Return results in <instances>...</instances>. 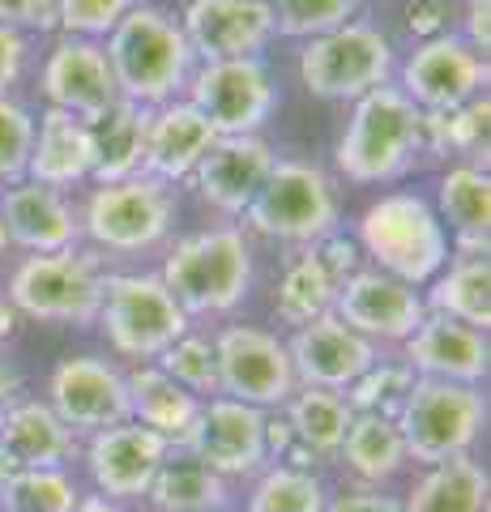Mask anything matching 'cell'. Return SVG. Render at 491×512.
Masks as SVG:
<instances>
[{
    "mask_svg": "<svg viewBox=\"0 0 491 512\" xmlns=\"http://www.w3.org/2000/svg\"><path fill=\"white\" fill-rule=\"evenodd\" d=\"M103 52L112 60L120 99L150 111L176 103L197 69V56L188 47L180 22L158 5H133L120 18V26L107 35Z\"/></svg>",
    "mask_w": 491,
    "mask_h": 512,
    "instance_id": "cell-1",
    "label": "cell"
},
{
    "mask_svg": "<svg viewBox=\"0 0 491 512\" xmlns=\"http://www.w3.org/2000/svg\"><path fill=\"white\" fill-rule=\"evenodd\" d=\"M163 286L184 316H227L248 299L252 248L240 227H210L180 239L163 261Z\"/></svg>",
    "mask_w": 491,
    "mask_h": 512,
    "instance_id": "cell-2",
    "label": "cell"
},
{
    "mask_svg": "<svg viewBox=\"0 0 491 512\" xmlns=\"http://www.w3.org/2000/svg\"><path fill=\"white\" fill-rule=\"evenodd\" d=\"M359 248L380 274L427 286L449 265V231L419 192H385L359 214Z\"/></svg>",
    "mask_w": 491,
    "mask_h": 512,
    "instance_id": "cell-3",
    "label": "cell"
},
{
    "mask_svg": "<svg viewBox=\"0 0 491 512\" xmlns=\"http://www.w3.org/2000/svg\"><path fill=\"white\" fill-rule=\"evenodd\" d=\"M419 116L423 111L398 86H376L355 99L334 163L351 184H389L402 180L419 154Z\"/></svg>",
    "mask_w": 491,
    "mask_h": 512,
    "instance_id": "cell-4",
    "label": "cell"
},
{
    "mask_svg": "<svg viewBox=\"0 0 491 512\" xmlns=\"http://www.w3.org/2000/svg\"><path fill=\"white\" fill-rule=\"evenodd\" d=\"M244 222L265 239H282V244H321V239L338 235L342 205L334 180L316 167L299 163V158H278L261 192L244 210Z\"/></svg>",
    "mask_w": 491,
    "mask_h": 512,
    "instance_id": "cell-5",
    "label": "cell"
},
{
    "mask_svg": "<svg viewBox=\"0 0 491 512\" xmlns=\"http://www.w3.org/2000/svg\"><path fill=\"white\" fill-rule=\"evenodd\" d=\"M487 427V397L474 384L423 380L415 376L406 402L398 410V431L406 457L419 466H440L449 457L474 453Z\"/></svg>",
    "mask_w": 491,
    "mask_h": 512,
    "instance_id": "cell-6",
    "label": "cell"
},
{
    "mask_svg": "<svg viewBox=\"0 0 491 512\" xmlns=\"http://www.w3.org/2000/svg\"><path fill=\"white\" fill-rule=\"evenodd\" d=\"M5 299L18 316L43 320V325H94L103 308V269L90 252H56L26 256L9 274Z\"/></svg>",
    "mask_w": 491,
    "mask_h": 512,
    "instance_id": "cell-7",
    "label": "cell"
},
{
    "mask_svg": "<svg viewBox=\"0 0 491 512\" xmlns=\"http://www.w3.org/2000/svg\"><path fill=\"white\" fill-rule=\"evenodd\" d=\"M393 77V43L372 22H342L316 35L299 52V82L312 99L346 103L363 99Z\"/></svg>",
    "mask_w": 491,
    "mask_h": 512,
    "instance_id": "cell-8",
    "label": "cell"
},
{
    "mask_svg": "<svg viewBox=\"0 0 491 512\" xmlns=\"http://www.w3.org/2000/svg\"><path fill=\"white\" fill-rule=\"evenodd\" d=\"M176 192L163 180L150 175H133L120 184H94L86 210H82V235L94 248L116 252V256H137L158 248L171 235L176 222Z\"/></svg>",
    "mask_w": 491,
    "mask_h": 512,
    "instance_id": "cell-9",
    "label": "cell"
},
{
    "mask_svg": "<svg viewBox=\"0 0 491 512\" xmlns=\"http://www.w3.org/2000/svg\"><path fill=\"white\" fill-rule=\"evenodd\" d=\"M99 325L116 355L154 363L188 333V316L158 274H103Z\"/></svg>",
    "mask_w": 491,
    "mask_h": 512,
    "instance_id": "cell-10",
    "label": "cell"
},
{
    "mask_svg": "<svg viewBox=\"0 0 491 512\" xmlns=\"http://www.w3.org/2000/svg\"><path fill=\"white\" fill-rule=\"evenodd\" d=\"M214 359H218V397H231V402L282 410L299 389L287 342H278V333L269 329L227 325L214 338Z\"/></svg>",
    "mask_w": 491,
    "mask_h": 512,
    "instance_id": "cell-11",
    "label": "cell"
},
{
    "mask_svg": "<svg viewBox=\"0 0 491 512\" xmlns=\"http://www.w3.org/2000/svg\"><path fill=\"white\" fill-rule=\"evenodd\" d=\"M188 103L218 137H252L274 116L278 90L261 60H214L188 77Z\"/></svg>",
    "mask_w": 491,
    "mask_h": 512,
    "instance_id": "cell-12",
    "label": "cell"
},
{
    "mask_svg": "<svg viewBox=\"0 0 491 512\" xmlns=\"http://www.w3.org/2000/svg\"><path fill=\"white\" fill-rule=\"evenodd\" d=\"M197 457L218 478H252L269 466L265 457V410L231 402V397H205L193 427L176 444Z\"/></svg>",
    "mask_w": 491,
    "mask_h": 512,
    "instance_id": "cell-13",
    "label": "cell"
},
{
    "mask_svg": "<svg viewBox=\"0 0 491 512\" xmlns=\"http://www.w3.org/2000/svg\"><path fill=\"white\" fill-rule=\"evenodd\" d=\"M47 406L73 436H94V431L129 423V389L124 372L99 355H69L52 367L47 380Z\"/></svg>",
    "mask_w": 491,
    "mask_h": 512,
    "instance_id": "cell-14",
    "label": "cell"
},
{
    "mask_svg": "<svg viewBox=\"0 0 491 512\" xmlns=\"http://www.w3.org/2000/svg\"><path fill=\"white\" fill-rule=\"evenodd\" d=\"M39 90L47 107L69 111L82 124H99L120 103V86H116V73H112V60H107L103 43L73 39V35H60L52 43V52L43 60V73H39Z\"/></svg>",
    "mask_w": 491,
    "mask_h": 512,
    "instance_id": "cell-15",
    "label": "cell"
},
{
    "mask_svg": "<svg viewBox=\"0 0 491 512\" xmlns=\"http://www.w3.org/2000/svg\"><path fill=\"white\" fill-rule=\"evenodd\" d=\"M398 90L419 111H453L487 90V60L470 52L462 35L423 39L402 64Z\"/></svg>",
    "mask_w": 491,
    "mask_h": 512,
    "instance_id": "cell-16",
    "label": "cell"
},
{
    "mask_svg": "<svg viewBox=\"0 0 491 512\" xmlns=\"http://www.w3.org/2000/svg\"><path fill=\"white\" fill-rule=\"evenodd\" d=\"M334 316L359 338L376 342H406L410 333L423 325L427 303L415 286L380 274V269H355L351 278L338 286Z\"/></svg>",
    "mask_w": 491,
    "mask_h": 512,
    "instance_id": "cell-17",
    "label": "cell"
},
{
    "mask_svg": "<svg viewBox=\"0 0 491 512\" xmlns=\"http://www.w3.org/2000/svg\"><path fill=\"white\" fill-rule=\"evenodd\" d=\"M171 444L158 436V431L141 427V423H120L107 431H94L86 440L82 457H86V474L94 483V495H107V500H141L150 491L158 466L167 461Z\"/></svg>",
    "mask_w": 491,
    "mask_h": 512,
    "instance_id": "cell-18",
    "label": "cell"
},
{
    "mask_svg": "<svg viewBox=\"0 0 491 512\" xmlns=\"http://www.w3.org/2000/svg\"><path fill=\"white\" fill-rule=\"evenodd\" d=\"M180 30L201 64L214 60H261L274 30L265 0H188Z\"/></svg>",
    "mask_w": 491,
    "mask_h": 512,
    "instance_id": "cell-19",
    "label": "cell"
},
{
    "mask_svg": "<svg viewBox=\"0 0 491 512\" xmlns=\"http://www.w3.org/2000/svg\"><path fill=\"white\" fill-rule=\"evenodd\" d=\"M287 355H291L299 384L329 389V393H346L380 359L376 346L368 338H359L355 329H346L334 312H325V316H316L312 325L295 329V338L287 342Z\"/></svg>",
    "mask_w": 491,
    "mask_h": 512,
    "instance_id": "cell-20",
    "label": "cell"
},
{
    "mask_svg": "<svg viewBox=\"0 0 491 512\" xmlns=\"http://www.w3.org/2000/svg\"><path fill=\"white\" fill-rule=\"evenodd\" d=\"M274 163H278V154L261 133L218 137L188 180H193V188L201 192V201L214 205L218 214L244 218L252 197H257L261 184L269 180V171H274Z\"/></svg>",
    "mask_w": 491,
    "mask_h": 512,
    "instance_id": "cell-21",
    "label": "cell"
},
{
    "mask_svg": "<svg viewBox=\"0 0 491 512\" xmlns=\"http://www.w3.org/2000/svg\"><path fill=\"white\" fill-rule=\"evenodd\" d=\"M406 346V367L423 380H449V384H479L487 380L491 367V350H487V333L449 320L440 312H427L423 325L402 342Z\"/></svg>",
    "mask_w": 491,
    "mask_h": 512,
    "instance_id": "cell-22",
    "label": "cell"
},
{
    "mask_svg": "<svg viewBox=\"0 0 491 512\" xmlns=\"http://www.w3.org/2000/svg\"><path fill=\"white\" fill-rule=\"evenodd\" d=\"M0 222H5L9 244L26 248L30 256L77 252V239H82V222L65 192L30 180L0 188Z\"/></svg>",
    "mask_w": 491,
    "mask_h": 512,
    "instance_id": "cell-23",
    "label": "cell"
},
{
    "mask_svg": "<svg viewBox=\"0 0 491 512\" xmlns=\"http://www.w3.org/2000/svg\"><path fill=\"white\" fill-rule=\"evenodd\" d=\"M218 141V133L210 128V120L188 103H163L150 111V128H146V158H141V175L150 180H163V184H180L197 171V163L210 146Z\"/></svg>",
    "mask_w": 491,
    "mask_h": 512,
    "instance_id": "cell-24",
    "label": "cell"
},
{
    "mask_svg": "<svg viewBox=\"0 0 491 512\" xmlns=\"http://www.w3.org/2000/svg\"><path fill=\"white\" fill-rule=\"evenodd\" d=\"M0 448L13 470H65L73 457H82V440L35 397H18L0 410Z\"/></svg>",
    "mask_w": 491,
    "mask_h": 512,
    "instance_id": "cell-25",
    "label": "cell"
},
{
    "mask_svg": "<svg viewBox=\"0 0 491 512\" xmlns=\"http://www.w3.org/2000/svg\"><path fill=\"white\" fill-rule=\"evenodd\" d=\"M94 175V133L90 124L73 120L69 111L47 107L35 120V146H30L26 180L65 192L73 184H86Z\"/></svg>",
    "mask_w": 491,
    "mask_h": 512,
    "instance_id": "cell-26",
    "label": "cell"
},
{
    "mask_svg": "<svg viewBox=\"0 0 491 512\" xmlns=\"http://www.w3.org/2000/svg\"><path fill=\"white\" fill-rule=\"evenodd\" d=\"M124 389H129V419L158 431L171 448L184 440V431L193 427L201 410V397L188 393L184 384H176L158 363H137L124 376Z\"/></svg>",
    "mask_w": 491,
    "mask_h": 512,
    "instance_id": "cell-27",
    "label": "cell"
},
{
    "mask_svg": "<svg viewBox=\"0 0 491 512\" xmlns=\"http://www.w3.org/2000/svg\"><path fill=\"white\" fill-rule=\"evenodd\" d=\"M427 312L487 333L491 325V261L487 252H457L453 261L432 278V295L423 299Z\"/></svg>",
    "mask_w": 491,
    "mask_h": 512,
    "instance_id": "cell-28",
    "label": "cell"
},
{
    "mask_svg": "<svg viewBox=\"0 0 491 512\" xmlns=\"http://www.w3.org/2000/svg\"><path fill=\"white\" fill-rule=\"evenodd\" d=\"M342 466L359 478V487H385L406 470V444L398 419H385V414H355L351 427H346V440L338 448Z\"/></svg>",
    "mask_w": 491,
    "mask_h": 512,
    "instance_id": "cell-29",
    "label": "cell"
},
{
    "mask_svg": "<svg viewBox=\"0 0 491 512\" xmlns=\"http://www.w3.org/2000/svg\"><path fill=\"white\" fill-rule=\"evenodd\" d=\"M146 128H150V107H137L120 99L99 124H90L94 133V184H120L141 175V158H146Z\"/></svg>",
    "mask_w": 491,
    "mask_h": 512,
    "instance_id": "cell-30",
    "label": "cell"
},
{
    "mask_svg": "<svg viewBox=\"0 0 491 512\" xmlns=\"http://www.w3.org/2000/svg\"><path fill=\"white\" fill-rule=\"evenodd\" d=\"M406 512H487V470L466 457H449L440 466H423V474L410 483Z\"/></svg>",
    "mask_w": 491,
    "mask_h": 512,
    "instance_id": "cell-31",
    "label": "cell"
},
{
    "mask_svg": "<svg viewBox=\"0 0 491 512\" xmlns=\"http://www.w3.org/2000/svg\"><path fill=\"white\" fill-rule=\"evenodd\" d=\"M440 222H449V231L457 235L462 252H487L491 235V180L487 171L457 163L440 180Z\"/></svg>",
    "mask_w": 491,
    "mask_h": 512,
    "instance_id": "cell-32",
    "label": "cell"
},
{
    "mask_svg": "<svg viewBox=\"0 0 491 512\" xmlns=\"http://www.w3.org/2000/svg\"><path fill=\"white\" fill-rule=\"evenodd\" d=\"M146 500L158 512H205V508H227L231 491H227V478L205 470L197 457L184 453V448H171L167 461L154 474Z\"/></svg>",
    "mask_w": 491,
    "mask_h": 512,
    "instance_id": "cell-33",
    "label": "cell"
},
{
    "mask_svg": "<svg viewBox=\"0 0 491 512\" xmlns=\"http://www.w3.org/2000/svg\"><path fill=\"white\" fill-rule=\"evenodd\" d=\"M487 120H491L487 90L479 99H470L453 111H423L419 116V150L432 154V158L466 154L470 167L487 171Z\"/></svg>",
    "mask_w": 491,
    "mask_h": 512,
    "instance_id": "cell-34",
    "label": "cell"
},
{
    "mask_svg": "<svg viewBox=\"0 0 491 512\" xmlns=\"http://www.w3.org/2000/svg\"><path fill=\"white\" fill-rule=\"evenodd\" d=\"M291 423V436L295 444H304L308 453L321 461V457H338V448L346 440V427H351L355 410L346 406L342 393H329V389H308V384H299L291 393V402L282 406Z\"/></svg>",
    "mask_w": 491,
    "mask_h": 512,
    "instance_id": "cell-35",
    "label": "cell"
},
{
    "mask_svg": "<svg viewBox=\"0 0 491 512\" xmlns=\"http://www.w3.org/2000/svg\"><path fill=\"white\" fill-rule=\"evenodd\" d=\"M338 278L325 269V261L316 256V248H304L287 265V274H282V286L274 295V312L282 325H295L304 329L312 325L316 316L334 312V299H338Z\"/></svg>",
    "mask_w": 491,
    "mask_h": 512,
    "instance_id": "cell-36",
    "label": "cell"
},
{
    "mask_svg": "<svg viewBox=\"0 0 491 512\" xmlns=\"http://www.w3.org/2000/svg\"><path fill=\"white\" fill-rule=\"evenodd\" d=\"M329 491L316 478V470H295V466H265L257 474V483L248 491L244 512H325Z\"/></svg>",
    "mask_w": 491,
    "mask_h": 512,
    "instance_id": "cell-37",
    "label": "cell"
},
{
    "mask_svg": "<svg viewBox=\"0 0 491 512\" xmlns=\"http://www.w3.org/2000/svg\"><path fill=\"white\" fill-rule=\"evenodd\" d=\"M82 500L65 470H18L0 487V512H73Z\"/></svg>",
    "mask_w": 491,
    "mask_h": 512,
    "instance_id": "cell-38",
    "label": "cell"
},
{
    "mask_svg": "<svg viewBox=\"0 0 491 512\" xmlns=\"http://www.w3.org/2000/svg\"><path fill=\"white\" fill-rule=\"evenodd\" d=\"M410 384H415V372H410L406 363L376 359L342 397H346V406H351L355 414H385V419H398Z\"/></svg>",
    "mask_w": 491,
    "mask_h": 512,
    "instance_id": "cell-39",
    "label": "cell"
},
{
    "mask_svg": "<svg viewBox=\"0 0 491 512\" xmlns=\"http://www.w3.org/2000/svg\"><path fill=\"white\" fill-rule=\"evenodd\" d=\"M154 363L163 367L176 384H184L188 393H197L201 402L205 397H218V359H214V342L210 338L184 333V338L171 342Z\"/></svg>",
    "mask_w": 491,
    "mask_h": 512,
    "instance_id": "cell-40",
    "label": "cell"
},
{
    "mask_svg": "<svg viewBox=\"0 0 491 512\" xmlns=\"http://www.w3.org/2000/svg\"><path fill=\"white\" fill-rule=\"evenodd\" d=\"M274 13V30L287 39H316L325 30L355 18L359 0H265Z\"/></svg>",
    "mask_w": 491,
    "mask_h": 512,
    "instance_id": "cell-41",
    "label": "cell"
},
{
    "mask_svg": "<svg viewBox=\"0 0 491 512\" xmlns=\"http://www.w3.org/2000/svg\"><path fill=\"white\" fill-rule=\"evenodd\" d=\"M30 146H35V116L18 99H0V188L26 180Z\"/></svg>",
    "mask_w": 491,
    "mask_h": 512,
    "instance_id": "cell-42",
    "label": "cell"
},
{
    "mask_svg": "<svg viewBox=\"0 0 491 512\" xmlns=\"http://www.w3.org/2000/svg\"><path fill=\"white\" fill-rule=\"evenodd\" d=\"M137 0H56V26L73 39H107Z\"/></svg>",
    "mask_w": 491,
    "mask_h": 512,
    "instance_id": "cell-43",
    "label": "cell"
},
{
    "mask_svg": "<svg viewBox=\"0 0 491 512\" xmlns=\"http://www.w3.org/2000/svg\"><path fill=\"white\" fill-rule=\"evenodd\" d=\"M0 26L52 30L56 26V0H0Z\"/></svg>",
    "mask_w": 491,
    "mask_h": 512,
    "instance_id": "cell-44",
    "label": "cell"
},
{
    "mask_svg": "<svg viewBox=\"0 0 491 512\" xmlns=\"http://www.w3.org/2000/svg\"><path fill=\"white\" fill-rule=\"evenodd\" d=\"M449 18H453L449 0H410L406 5V26H410V35H419V39L449 35Z\"/></svg>",
    "mask_w": 491,
    "mask_h": 512,
    "instance_id": "cell-45",
    "label": "cell"
},
{
    "mask_svg": "<svg viewBox=\"0 0 491 512\" xmlns=\"http://www.w3.org/2000/svg\"><path fill=\"white\" fill-rule=\"evenodd\" d=\"M325 512H406L398 495H385L380 487H351L334 495V500L325 504Z\"/></svg>",
    "mask_w": 491,
    "mask_h": 512,
    "instance_id": "cell-46",
    "label": "cell"
},
{
    "mask_svg": "<svg viewBox=\"0 0 491 512\" xmlns=\"http://www.w3.org/2000/svg\"><path fill=\"white\" fill-rule=\"evenodd\" d=\"M26 35L22 30H9L0 26V99H9V90L18 86V77L26 69Z\"/></svg>",
    "mask_w": 491,
    "mask_h": 512,
    "instance_id": "cell-47",
    "label": "cell"
},
{
    "mask_svg": "<svg viewBox=\"0 0 491 512\" xmlns=\"http://www.w3.org/2000/svg\"><path fill=\"white\" fill-rule=\"evenodd\" d=\"M466 47L487 60V47H491V0H466Z\"/></svg>",
    "mask_w": 491,
    "mask_h": 512,
    "instance_id": "cell-48",
    "label": "cell"
},
{
    "mask_svg": "<svg viewBox=\"0 0 491 512\" xmlns=\"http://www.w3.org/2000/svg\"><path fill=\"white\" fill-rule=\"evenodd\" d=\"M291 444H295V436H291V423H287V414H274V410H265V457H269V466L287 457V448H291Z\"/></svg>",
    "mask_w": 491,
    "mask_h": 512,
    "instance_id": "cell-49",
    "label": "cell"
},
{
    "mask_svg": "<svg viewBox=\"0 0 491 512\" xmlns=\"http://www.w3.org/2000/svg\"><path fill=\"white\" fill-rule=\"evenodd\" d=\"M18 397H22V372H18V363L5 355V346H0V410L9 402H18Z\"/></svg>",
    "mask_w": 491,
    "mask_h": 512,
    "instance_id": "cell-50",
    "label": "cell"
},
{
    "mask_svg": "<svg viewBox=\"0 0 491 512\" xmlns=\"http://www.w3.org/2000/svg\"><path fill=\"white\" fill-rule=\"evenodd\" d=\"M73 512H124V504L107 500V495H82V500L73 504Z\"/></svg>",
    "mask_w": 491,
    "mask_h": 512,
    "instance_id": "cell-51",
    "label": "cell"
},
{
    "mask_svg": "<svg viewBox=\"0 0 491 512\" xmlns=\"http://www.w3.org/2000/svg\"><path fill=\"white\" fill-rule=\"evenodd\" d=\"M13 329H18V312H13V303L0 295V346L13 338Z\"/></svg>",
    "mask_w": 491,
    "mask_h": 512,
    "instance_id": "cell-52",
    "label": "cell"
},
{
    "mask_svg": "<svg viewBox=\"0 0 491 512\" xmlns=\"http://www.w3.org/2000/svg\"><path fill=\"white\" fill-rule=\"evenodd\" d=\"M13 474H18V470H13V461L5 457V448H0V487H5V483H9V478H13Z\"/></svg>",
    "mask_w": 491,
    "mask_h": 512,
    "instance_id": "cell-53",
    "label": "cell"
},
{
    "mask_svg": "<svg viewBox=\"0 0 491 512\" xmlns=\"http://www.w3.org/2000/svg\"><path fill=\"white\" fill-rule=\"evenodd\" d=\"M5 248H9V235H5V222H0V256H5Z\"/></svg>",
    "mask_w": 491,
    "mask_h": 512,
    "instance_id": "cell-54",
    "label": "cell"
},
{
    "mask_svg": "<svg viewBox=\"0 0 491 512\" xmlns=\"http://www.w3.org/2000/svg\"><path fill=\"white\" fill-rule=\"evenodd\" d=\"M205 512H231V508H205Z\"/></svg>",
    "mask_w": 491,
    "mask_h": 512,
    "instance_id": "cell-55",
    "label": "cell"
}]
</instances>
